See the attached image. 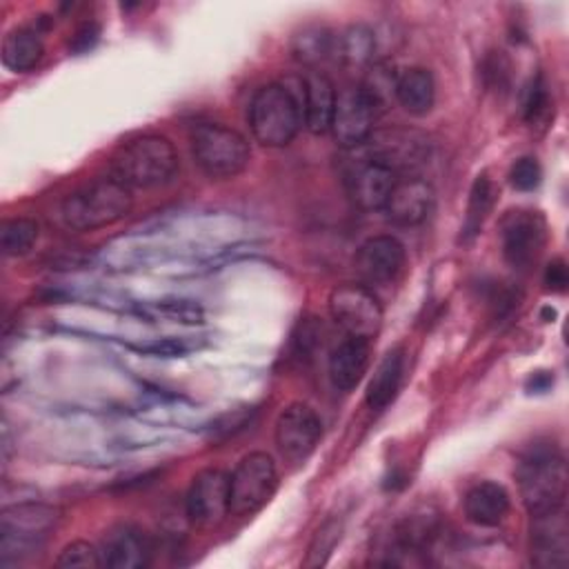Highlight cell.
Here are the masks:
<instances>
[{
  "label": "cell",
  "instance_id": "cell-7",
  "mask_svg": "<svg viewBox=\"0 0 569 569\" xmlns=\"http://www.w3.org/2000/svg\"><path fill=\"white\" fill-rule=\"evenodd\" d=\"M278 489V467L264 451L240 458L229 473V513L251 516L262 509Z\"/></svg>",
  "mask_w": 569,
  "mask_h": 569
},
{
  "label": "cell",
  "instance_id": "cell-1",
  "mask_svg": "<svg viewBox=\"0 0 569 569\" xmlns=\"http://www.w3.org/2000/svg\"><path fill=\"white\" fill-rule=\"evenodd\" d=\"M302 76L260 87L247 111L249 129L262 147H287L305 124L302 116Z\"/></svg>",
  "mask_w": 569,
  "mask_h": 569
},
{
  "label": "cell",
  "instance_id": "cell-26",
  "mask_svg": "<svg viewBox=\"0 0 569 569\" xmlns=\"http://www.w3.org/2000/svg\"><path fill=\"white\" fill-rule=\"evenodd\" d=\"M376 33L367 24H351L338 36L336 58L349 69H367L373 62Z\"/></svg>",
  "mask_w": 569,
  "mask_h": 569
},
{
  "label": "cell",
  "instance_id": "cell-5",
  "mask_svg": "<svg viewBox=\"0 0 569 569\" xmlns=\"http://www.w3.org/2000/svg\"><path fill=\"white\" fill-rule=\"evenodd\" d=\"M189 147L198 169L211 180H229L244 171L251 158L247 138L222 122H196Z\"/></svg>",
  "mask_w": 569,
  "mask_h": 569
},
{
  "label": "cell",
  "instance_id": "cell-34",
  "mask_svg": "<svg viewBox=\"0 0 569 569\" xmlns=\"http://www.w3.org/2000/svg\"><path fill=\"white\" fill-rule=\"evenodd\" d=\"M549 107V91L542 78H536L527 91H525V100H522V116L527 122H536L547 113Z\"/></svg>",
  "mask_w": 569,
  "mask_h": 569
},
{
  "label": "cell",
  "instance_id": "cell-21",
  "mask_svg": "<svg viewBox=\"0 0 569 569\" xmlns=\"http://www.w3.org/2000/svg\"><path fill=\"white\" fill-rule=\"evenodd\" d=\"M509 491L491 480L473 485L462 498L465 518L476 527H498L509 513Z\"/></svg>",
  "mask_w": 569,
  "mask_h": 569
},
{
  "label": "cell",
  "instance_id": "cell-33",
  "mask_svg": "<svg viewBox=\"0 0 569 569\" xmlns=\"http://www.w3.org/2000/svg\"><path fill=\"white\" fill-rule=\"evenodd\" d=\"M193 349H198V342H193L189 338H160V340L144 342V345L136 347V351L156 356V358H182V356L191 353Z\"/></svg>",
  "mask_w": 569,
  "mask_h": 569
},
{
  "label": "cell",
  "instance_id": "cell-8",
  "mask_svg": "<svg viewBox=\"0 0 569 569\" xmlns=\"http://www.w3.org/2000/svg\"><path fill=\"white\" fill-rule=\"evenodd\" d=\"M331 320L353 338L371 340L382 327V307L367 284L342 282L329 293Z\"/></svg>",
  "mask_w": 569,
  "mask_h": 569
},
{
  "label": "cell",
  "instance_id": "cell-28",
  "mask_svg": "<svg viewBox=\"0 0 569 569\" xmlns=\"http://www.w3.org/2000/svg\"><path fill=\"white\" fill-rule=\"evenodd\" d=\"M40 238V224L33 218H11L0 227V249L4 256L18 258L33 249Z\"/></svg>",
  "mask_w": 569,
  "mask_h": 569
},
{
  "label": "cell",
  "instance_id": "cell-27",
  "mask_svg": "<svg viewBox=\"0 0 569 569\" xmlns=\"http://www.w3.org/2000/svg\"><path fill=\"white\" fill-rule=\"evenodd\" d=\"M396 82H398V71L389 62L373 60L367 67V73L358 89L362 91V96L367 98L376 116H380L396 102Z\"/></svg>",
  "mask_w": 569,
  "mask_h": 569
},
{
  "label": "cell",
  "instance_id": "cell-25",
  "mask_svg": "<svg viewBox=\"0 0 569 569\" xmlns=\"http://www.w3.org/2000/svg\"><path fill=\"white\" fill-rule=\"evenodd\" d=\"M42 56H44V44L36 29L16 27L2 40L0 58L4 69H9L11 73L31 71L42 60Z\"/></svg>",
  "mask_w": 569,
  "mask_h": 569
},
{
  "label": "cell",
  "instance_id": "cell-19",
  "mask_svg": "<svg viewBox=\"0 0 569 569\" xmlns=\"http://www.w3.org/2000/svg\"><path fill=\"white\" fill-rule=\"evenodd\" d=\"M369 358H371L369 340L353 338V336H347L345 340H340L331 349L329 360H327V371H329L331 385L340 391L356 389L358 382L367 373Z\"/></svg>",
  "mask_w": 569,
  "mask_h": 569
},
{
  "label": "cell",
  "instance_id": "cell-22",
  "mask_svg": "<svg viewBox=\"0 0 569 569\" xmlns=\"http://www.w3.org/2000/svg\"><path fill=\"white\" fill-rule=\"evenodd\" d=\"M402 376H405V351L400 347H393L380 358V362L376 365L373 376L367 385L365 400H367L369 409L380 411V409L389 407L400 391Z\"/></svg>",
  "mask_w": 569,
  "mask_h": 569
},
{
  "label": "cell",
  "instance_id": "cell-2",
  "mask_svg": "<svg viewBox=\"0 0 569 569\" xmlns=\"http://www.w3.org/2000/svg\"><path fill=\"white\" fill-rule=\"evenodd\" d=\"M516 480L531 516L558 511L567 498V462L549 442L531 445L518 460Z\"/></svg>",
  "mask_w": 569,
  "mask_h": 569
},
{
  "label": "cell",
  "instance_id": "cell-38",
  "mask_svg": "<svg viewBox=\"0 0 569 569\" xmlns=\"http://www.w3.org/2000/svg\"><path fill=\"white\" fill-rule=\"evenodd\" d=\"M551 387H553V373L551 371H533L525 382L527 393H545Z\"/></svg>",
  "mask_w": 569,
  "mask_h": 569
},
{
  "label": "cell",
  "instance_id": "cell-16",
  "mask_svg": "<svg viewBox=\"0 0 569 569\" xmlns=\"http://www.w3.org/2000/svg\"><path fill=\"white\" fill-rule=\"evenodd\" d=\"M436 207V191L433 187L416 176L398 178L391 189V196L385 204L387 220L398 227H416L422 224Z\"/></svg>",
  "mask_w": 569,
  "mask_h": 569
},
{
  "label": "cell",
  "instance_id": "cell-32",
  "mask_svg": "<svg viewBox=\"0 0 569 569\" xmlns=\"http://www.w3.org/2000/svg\"><path fill=\"white\" fill-rule=\"evenodd\" d=\"M509 184L518 191H533L542 180V167L536 158L522 156L509 167Z\"/></svg>",
  "mask_w": 569,
  "mask_h": 569
},
{
  "label": "cell",
  "instance_id": "cell-30",
  "mask_svg": "<svg viewBox=\"0 0 569 569\" xmlns=\"http://www.w3.org/2000/svg\"><path fill=\"white\" fill-rule=\"evenodd\" d=\"M342 536V522L340 520H327L322 527H318L309 549H307V558H305V567H320L327 562V558L331 556L336 542Z\"/></svg>",
  "mask_w": 569,
  "mask_h": 569
},
{
  "label": "cell",
  "instance_id": "cell-13",
  "mask_svg": "<svg viewBox=\"0 0 569 569\" xmlns=\"http://www.w3.org/2000/svg\"><path fill=\"white\" fill-rule=\"evenodd\" d=\"M396 182L398 176L389 167L378 164L365 158L362 153L358 156L356 162H351V167L345 173L349 200L362 211H382Z\"/></svg>",
  "mask_w": 569,
  "mask_h": 569
},
{
  "label": "cell",
  "instance_id": "cell-9",
  "mask_svg": "<svg viewBox=\"0 0 569 569\" xmlns=\"http://www.w3.org/2000/svg\"><path fill=\"white\" fill-rule=\"evenodd\" d=\"M547 244V220L540 211L516 209L500 222L502 258L511 269H529Z\"/></svg>",
  "mask_w": 569,
  "mask_h": 569
},
{
  "label": "cell",
  "instance_id": "cell-36",
  "mask_svg": "<svg viewBox=\"0 0 569 569\" xmlns=\"http://www.w3.org/2000/svg\"><path fill=\"white\" fill-rule=\"evenodd\" d=\"M542 284L547 291H556V293H562L569 284V273H567V264L565 260L556 258L547 264L545 269V276H542Z\"/></svg>",
  "mask_w": 569,
  "mask_h": 569
},
{
  "label": "cell",
  "instance_id": "cell-3",
  "mask_svg": "<svg viewBox=\"0 0 569 569\" xmlns=\"http://www.w3.org/2000/svg\"><path fill=\"white\" fill-rule=\"evenodd\" d=\"M111 176L129 189H153L169 182L178 169V153L169 138L144 133L122 142L111 156Z\"/></svg>",
  "mask_w": 569,
  "mask_h": 569
},
{
  "label": "cell",
  "instance_id": "cell-20",
  "mask_svg": "<svg viewBox=\"0 0 569 569\" xmlns=\"http://www.w3.org/2000/svg\"><path fill=\"white\" fill-rule=\"evenodd\" d=\"M302 116L305 127L320 136L331 129V118L336 109V89L322 71H307L302 76Z\"/></svg>",
  "mask_w": 569,
  "mask_h": 569
},
{
  "label": "cell",
  "instance_id": "cell-15",
  "mask_svg": "<svg viewBox=\"0 0 569 569\" xmlns=\"http://www.w3.org/2000/svg\"><path fill=\"white\" fill-rule=\"evenodd\" d=\"M407 251L396 236H373L356 251V271L367 284H389L405 269Z\"/></svg>",
  "mask_w": 569,
  "mask_h": 569
},
{
  "label": "cell",
  "instance_id": "cell-6",
  "mask_svg": "<svg viewBox=\"0 0 569 569\" xmlns=\"http://www.w3.org/2000/svg\"><path fill=\"white\" fill-rule=\"evenodd\" d=\"M60 511L42 502H18L0 516V562H18L38 551L47 531L58 522Z\"/></svg>",
  "mask_w": 569,
  "mask_h": 569
},
{
  "label": "cell",
  "instance_id": "cell-29",
  "mask_svg": "<svg viewBox=\"0 0 569 569\" xmlns=\"http://www.w3.org/2000/svg\"><path fill=\"white\" fill-rule=\"evenodd\" d=\"M493 202H496V189H493V182L489 180L487 173H480L473 184H471V191H469V202H467V218H465V233L471 238L476 236L487 216L491 213L493 209Z\"/></svg>",
  "mask_w": 569,
  "mask_h": 569
},
{
  "label": "cell",
  "instance_id": "cell-10",
  "mask_svg": "<svg viewBox=\"0 0 569 569\" xmlns=\"http://www.w3.org/2000/svg\"><path fill=\"white\" fill-rule=\"evenodd\" d=\"M322 438L320 416L305 402L287 405L273 425V440L282 458L289 462H305Z\"/></svg>",
  "mask_w": 569,
  "mask_h": 569
},
{
  "label": "cell",
  "instance_id": "cell-18",
  "mask_svg": "<svg viewBox=\"0 0 569 569\" xmlns=\"http://www.w3.org/2000/svg\"><path fill=\"white\" fill-rule=\"evenodd\" d=\"M102 567L109 569H142L153 556L151 538L136 525H116L100 547Z\"/></svg>",
  "mask_w": 569,
  "mask_h": 569
},
{
  "label": "cell",
  "instance_id": "cell-12",
  "mask_svg": "<svg viewBox=\"0 0 569 569\" xmlns=\"http://www.w3.org/2000/svg\"><path fill=\"white\" fill-rule=\"evenodd\" d=\"M184 513L196 527H213L229 513V473L218 467L198 471L184 496Z\"/></svg>",
  "mask_w": 569,
  "mask_h": 569
},
{
  "label": "cell",
  "instance_id": "cell-23",
  "mask_svg": "<svg viewBox=\"0 0 569 569\" xmlns=\"http://www.w3.org/2000/svg\"><path fill=\"white\" fill-rule=\"evenodd\" d=\"M396 102L411 116H425L436 102V82L429 69L409 67L398 71Z\"/></svg>",
  "mask_w": 569,
  "mask_h": 569
},
{
  "label": "cell",
  "instance_id": "cell-31",
  "mask_svg": "<svg viewBox=\"0 0 569 569\" xmlns=\"http://www.w3.org/2000/svg\"><path fill=\"white\" fill-rule=\"evenodd\" d=\"M56 565L67 569H98L102 567V553L87 540H73L58 553Z\"/></svg>",
  "mask_w": 569,
  "mask_h": 569
},
{
  "label": "cell",
  "instance_id": "cell-24",
  "mask_svg": "<svg viewBox=\"0 0 569 569\" xmlns=\"http://www.w3.org/2000/svg\"><path fill=\"white\" fill-rule=\"evenodd\" d=\"M336 42L338 36L333 31L320 24H309L293 33L289 51L296 62H300L309 71H318L322 62L336 58Z\"/></svg>",
  "mask_w": 569,
  "mask_h": 569
},
{
  "label": "cell",
  "instance_id": "cell-4",
  "mask_svg": "<svg viewBox=\"0 0 569 569\" xmlns=\"http://www.w3.org/2000/svg\"><path fill=\"white\" fill-rule=\"evenodd\" d=\"M131 207V189L109 176L71 191L60 204V218L73 231H93L122 220Z\"/></svg>",
  "mask_w": 569,
  "mask_h": 569
},
{
  "label": "cell",
  "instance_id": "cell-11",
  "mask_svg": "<svg viewBox=\"0 0 569 569\" xmlns=\"http://www.w3.org/2000/svg\"><path fill=\"white\" fill-rule=\"evenodd\" d=\"M365 158L389 167L398 178L402 171H411L422 164L429 156V142L416 131H380L371 133L369 140L356 147Z\"/></svg>",
  "mask_w": 569,
  "mask_h": 569
},
{
  "label": "cell",
  "instance_id": "cell-35",
  "mask_svg": "<svg viewBox=\"0 0 569 569\" xmlns=\"http://www.w3.org/2000/svg\"><path fill=\"white\" fill-rule=\"evenodd\" d=\"M158 309L176 322H200L202 320V309L193 302L187 300H171V302H160Z\"/></svg>",
  "mask_w": 569,
  "mask_h": 569
},
{
  "label": "cell",
  "instance_id": "cell-17",
  "mask_svg": "<svg viewBox=\"0 0 569 569\" xmlns=\"http://www.w3.org/2000/svg\"><path fill=\"white\" fill-rule=\"evenodd\" d=\"M531 518V562L545 569L565 567L569 560V527L562 509Z\"/></svg>",
  "mask_w": 569,
  "mask_h": 569
},
{
  "label": "cell",
  "instance_id": "cell-14",
  "mask_svg": "<svg viewBox=\"0 0 569 569\" xmlns=\"http://www.w3.org/2000/svg\"><path fill=\"white\" fill-rule=\"evenodd\" d=\"M376 111L358 87L345 89L336 96V109L331 118V133L342 149H356L373 133Z\"/></svg>",
  "mask_w": 569,
  "mask_h": 569
},
{
  "label": "cell",
  "instance_id": "cell-37",
  "mask_svg": "<svg viewBox=\"0 0 569 569\" xmlns=\"http://www.w3.org/2000/svg\"><path fill=\"white\" fill-rule=\"evenodd\" d=\"M98 36H100L98 24L84 22V24L76 31V36H73V40H71V49H73L76 53H82V51H87V49H91V47L96 44Z\"/></svg>",
  "mask_w": 569,
  "mask_h": 569
}]
</instances>
